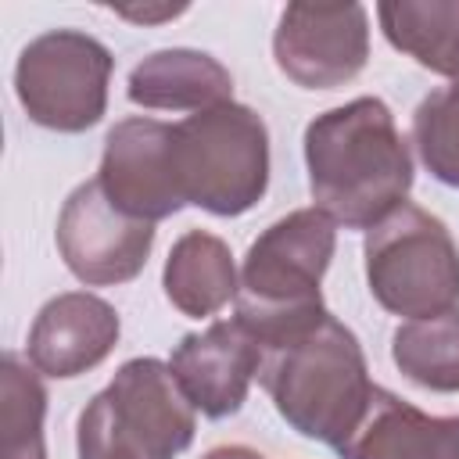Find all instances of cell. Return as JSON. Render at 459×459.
I'll use <instances>...</instances> for the list:
<instances>
[{"mask_svg": "<svg viewBox=\"0 0 459 459\" xmlns=\"http://www.w3.org/2000/svg\"><path fill=\"white\" fill-rule=\"evenodd\" d=\"M308 190L344 230H373L412 190V154L380 97H355L305 129Z\"/></svg>", "mask_w": 459, "mask_h": 459, "instance_id": "cell-1", "label": "cell"}, {"mask_svg": "<svg viewBox=\"0 0 459 459\" xmlns=\"http://www.w3.org/2000/svg\"><path fill=\"white\" fill-rule=\"evenodd\" d=\"M258 384L290 430L333 448L359 427L377 387L359 337L330 312L265 344Z\"/></svg>", "mask_w": 459, "mask_h": 459, "instance_id": "cell-2", "label": "cell"}, {"mask_svg": "<svg viewBox=\"0 0 459 459\" xmlns=\"http://www.w3.org/2000/svg\"><path fill=\"white\" fill-rule=\"evenodd\" d=\"M337 247V222L312 208H298L276 219L244 255L237 283V323L258 341V348L283 341L294 330L326 316L323 273Z\"/></svg>", "mask_w": 459, "mask_h": 459, "instance_id": "cell-3", "label": "cell"}, {"mask_svg": "<svg viewBox=\"0 0 459 459\" xmlns=\"http://www.w3.org/2000/svg\"><path fill=\"white\" fill-rule=\"evenodd\" d=\"M194 412L169 362L129 359L79 412V459H176L194 441Z\"/></svg>", "mask_w": 459, "mask_h": 459, "instance_id": "cell-4", "label": "cell"}, {"mask_svg": "<svg viewBox=\"0 0 459 459\" xmlns=\"http://www.w3.org/2000/svg\"><path fill=\"white\" fill-rule=\"evenodd\" d=\"M172 165L183 204L233 219L269 186V129L247 104H219L172 126Z\"/></svg>", "mask_w": 459, "mask_h": 459, "instance_id": "cell-5", "label": "cell"}, {"mask_svg": "<svg viewBox=\"0 0 459 459\" xmlns=\"http://www.w3.org/2000/svg\"><path fill=\"white\" fill-rule=\"evenodd\" d=\"M366 283L391 316L427 319L459 301V247L448 226L420 204H398L366 230Z\"/></svg>", "mask_w": 459, "mask_h": 459, "instance_id": "cell-6", "label": "cell"}, {"mask_svg": "<svg viewBox=\"0 0 459 459\" xmlns=\"http://www.w3.org/2000/svg\"><path fill=\"white\" fill-rule=\"evenodd\" d=\"M111 50L79 29L36 36L14 65V93L25 115L54 133H86L108 111Z\"/></svg>", "mask_w": 459, "mask_h": 459, "instance_id": "cell-7", "label": "cell"}, {"mask_svg": "<svg viewBox=\"0 0 459 459\" xmlns=\"http://www.w3.org/2000/svg\"><path fill=\"white\" fill-rule=\"evenodd\" d=\"M57 251L86 287L129 283L143 273L154 247V222L118 212L97 179L79 183L57 215Z\"/></svg>", "mask_w": 459, "mask_h": 459, "instance_id": "cell-8", "label": "cell"}, {"mask_svg": "<svg viewBox=\"0 0 459 459\" xmlns=\"http://www.w3.org/2000/svg\"><path fill=\"white\" fill-rule=\"evenodd\" d=\"M273 57L301 90L344 86L369 61V14L362 4H287Z\"/></svg>", "mask_w": 459, "mask_h": 459, "instance_id": "cell-9", "label": "cell"}, {"mask_svg": "<svg viewBox=\"0 0 459 459\" xmlns=\"http://www.w3.org/2000/svg\"><path fill=\"white\" fill-rule=\"evenodd\" d=\"M97 183L118 212L140 222L176 215L183 208V194L172 165V126L143 115L115 122L104 136Z\"/></svg>", "mask_w": 459, "mask_h": 459, "instance_id": "cell-10", "label": "cell"}, {"mask_svg": "<svg viewBox=\"0 0 459 459\" xmlns=\"http://www.w3.org/2000/svg\"><path fill=\"white\" fill-rule=\"evenodd\" d=\"M262 348L237 323L219 319L201 333H186L169 366L190 405L208 420H226L247 402V387L258 377Z\"/></svg>", "mask_w": 459, "mask_h": 459, "instance_id": "cell-11", "label": "cell"}, {"mask_svg": "<svg viewBox=\"0 0 459 459\" xmlns=\"http://www.w3.org/2000/svg\"><path fill=\"white\" fill-rule=\"evenodd\" d=\"M122 323L118 312L90 294V290H68L50 298L32 326H29V366L54 380H72L93 366H100L111 348L118 344Z\"/></svg>", "mask_w": 459, "mask_h": 459, "instance_id": "cell-12", "label": "cell"}, {"mask_svg": "<svg viewBox=\"0 0 459 459\" xmlns=\"http://www.w3.org/2000/svg\"><path fill=\"white\" fill-rule=\"evenodd\" d=\"M341 459H459V416H427L387 387H373L359 427L337 445Z\"/></svg>", "mask_w": 459, "mask_h": 459, "instance_id": "cell-13", "label": "cell"}, {"mask_svg": "<svg viewBox=\"0 0 459 459\" xmlns=\"http://www.w3.org/2000/svg\"><path fill=\"white\" fill-rule=\"evenodd\" d=\"M126 97L151 111H208L233 100V75L222 61L190 47L147 54L126 82Z\"/></svg>", "mask_w": 459, "mask_h": 459, "instance_id": "cell-14", "label": "cell"}, {"mask_svg": "<svg viewBox=\"0 0 459 459\" xmlns=\"http://www.w3.org/2000/svg\"><path fill=\"white\" fill-rule=\"evenodd\" d=\"M237 283L240 280L230 244L208 230H186L172 244L161 273L165 298L190 319H204L226 308L237 298Z\"/></svg>", "mask_w": 459, "mask_h": 459, "instance_id": "cell-15", "label": "cell"}, {"mask_svg": "<svg viewBox=\"0 0 459 459\" xmlns=\"http://www.w3.org/2000/svg\"><path fill=\"white\" fill-rule=\"evenodd\" d=\"M377 18L394 50L434 75L459 79V0H384Z\"/></svg>", "mask_w": 459, "mask_h": 459, "instance_id": "cell-16", "label": "cell"}, {"mask_svg": "<svg viewBox=\"0 0 459 459\" xmlns=\"http://www.w3.org/2000/svg\"><path fill=\"white\" fill-rule=\"evenodd\" d=\"M391 359L416 387L455 394L459 391V305L427 319H409L391 337Z\"/></svg>", "mask_w": 459, "mask_h": 459, "instance_id": "cell-17", "label": "cell"}, {"mask_svg": "<svg viewBox=\"0 0 459 459\" xmlns=\"http://www.w3.org/2000/svg\"><path fill=\"white\" fill-rule=\"evenodd\" d=\"M47 391L18 355L0 362V459H47L43 445Z\"/></svg>", "mask_w": 459, "mask_h": 459, "instance_id": "cell-18", "label": "cell"}, {"mask_svg": "<svg viewBox=\"0 0 459 459\" xmlns=\"http://www.w3.org/2000/svg\"><path fill=\"white\" fill-rule=\"evenodd\" d=\"M412 143L423 169L459 190V79L427 93L412 111Z\"/></svg>", "mask_w": 459, "mask_h": 459, "instance_id": "cell-19", "label": "cell"}, {"mask_svg": "<svg viewBox=\"0 0 459 459\" xmlns=\"http://www.w3.org/2000/svg\"><path fill=\"white\" fill-rule=\"evenodd\" d=\"M183 11L186 7H115V14H122L129 22H165V18H176Z\"/></svg>", "mask_w": 459, "mask_h": 459, "instance_id": "cell-20", "label": "cell"}, {"mask_svg": "<svg viewBox=\"0 0 459 459\" xmlns=\"http://www.w3.org/2000/svg\"><path fill=\"white\" fill-rule=\"evenodd\" d=\"M201 459H265V455L255 452V448H247V445H215Z\"/></svg>", "mask_w": 459, "mask_h": 459, "instance_id": "cell-21", "label": "cell"}]
</instances>
